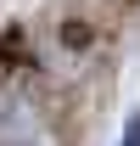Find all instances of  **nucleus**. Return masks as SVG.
Here are the masks:
<instances>
[{"mask_svg": "<svg viewBox=\"0 0 140 146\" xmlns=\"http://www.w3.org/2000/svg\"><path fill=\"white\" fill-rule=\"evenodd\" d=\"M123 146H140V112L129 118V129H123Z\"/></svg>", "mask_w": 140, "mask_h": 146, "instance_id": "nucleus-1", "label": "nucleus"}]
</instances>
